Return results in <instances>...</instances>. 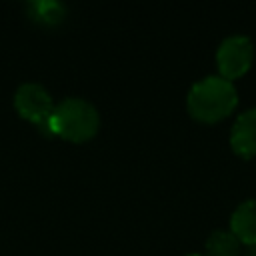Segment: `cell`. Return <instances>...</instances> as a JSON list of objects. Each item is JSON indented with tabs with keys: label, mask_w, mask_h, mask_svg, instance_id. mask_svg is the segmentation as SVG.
Masks as SVG:
<instances>
[{
	"label": "cell",
	"mask_w": 256,
	"mask_h": 256,
	"mask_svg": "<svg viewBox=\"0 0 256 256\" xmlns=\"http://www.w3.org/2000/svg\"><path fill=\"white\" fill-rule=\"evenodd\" d=\"M236 104V86L222 76H206L198 80L186 96L190 116L200 122H218L226 118Z\"/></svg>",
	"instance_id": "cell-1"
},
{
	"label": "cell",
	"mask_w": 256,
	"mask_h": 256,
	"mask_svg": "<svg viewBox=\"0 0 256 256\" xmlns=\"http://www.w3.org/2000/svg\"><path fill=\"white\" fill-rule=\"evenodd\" d=\"M98 128H100V116L90 102L82 98H66L60 104H54V110L44 130L68 142L80 144L96 136Z\"/></svg>",
	"instance_id": "cell-2"
},
{
	"label": "cell",
	"mask_w": 256,
	"mask_h": 256,
	"mask_svg": "<svg viewBox=\"0 0 256 256\" xmlns=\"http://www.w3.org/2000/svg\"><path fill=\"white\" fill-rule=\"evenodd\" d=\"M252 58H254V46L252 40L244 34H234L224 38L216 50V64L220 76L230 82L242 76L250 68Z\"/></svg>",
	"instance_id": "cell-3"
},
{
	"label": "cell",
	"mask_w": 256,
	"mask_h": 256,
	"mask_svg": "<svg viewBox=\"0 0 256 256\" xmlns=\"http://www.w3.org/2000/svg\"><path fill=\"white\" fill-rule=\"evenodd\" d=\"M14 108L24 120L34 122L36 126H40L44 130L46 124H48V118L54 110V102H52L50 94L40 84L28 82V84H22L16 90Z\"/></svg>",
	"instance_id": "cell-4"
},
{
	"label": "cell",
	"mask_w": 256,
	"mask_h": 256,
	"mask_svg": "<svg viewBox=\"0 0 256 256\" xmlns=\"http://www.w3.org/2000/svg\"><path fill=\"white\" fill-rule=\"evenodd\" d=\"M230 146L238 156H256V108L244 110L232 124Z\"/></svg>",
	"instance_id": "cell-5"
},
{
	"label": "cell",
	"mask_w": 256,
	"mask_h": 256,
	"mask_svg": "<svg viewBox=\"0 0 256 256\" xmlns=\"http://www.w3.org/2000/svg\"><path fill=\"white\" fill-rule=\"evenodd\" d=\"M232 234L246 246L256 244V198L242 202L230 216Z\"/></svg>",
	"instance_id": "cell-6"
},
{
	"label": "cell",
	"mask_w": 256,
	"mask_h": 256,
	"mask_svg": "<svg viewBox=\"0 0 256 256\" xmlns=\"http://www.w3.org/2000/svg\"><path fill=\"white\" fill-rule=\"evenodd\" d=\"M28 16L48 28H54L58 24H62V20L66 18V6L60 2H52V0H34L26 4Z\"/></svg>",
	"instance_id": "cell-7"
},
{
	"label": "cell",
	"mask_w": 256,
	"mask_h": 256,
	"mask_svg": "<svg viewBox=\"0 0 256 256\" xmlns=\"http://www.w3.org/2000/svg\"><path fill=\"white\" fill-rule=\"evenodd\" d=\"M240 240L226 230H216L206 240V256H238Z\"/></svg>",
	"instance_id": "cell-8"
},
{
	"label": "cell",
	"mask_w": 256,
	"mask_h": 256,
	"mask_svg": "<svg viewBox=\"0 0 256 256\" xmlns=\"http://www.w3.org/2000/svg\"><path fill=\"white\" fill-rule=\"evenodd\" d=\"M184 256H204V254H196V252H194V254H184Z\"/></svg>",
	"instance_id": "cell-9"
}]
</instances>
